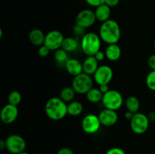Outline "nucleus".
<instances>
[{"mask_svg":"<svg viewBox=\"0 0 155 154\" xmlns=\"http://www.w3.org/2000/svg\"><path fill=\"white\" fill-rule=\"evenodd\" d=\"M96 20L95 11L91 9H83L77 14L76 17V24L87 29L92 27Z\"/></svg>","mask_w":155,"mask_h":154,"instance_id":"11","label":"nucleus"},{"mask_svg":"<svg viewBox=\"0 0 155 154\" xmlns=\"http://www.w3.org/2000/svg\"><path fill=\"white\" fill-rule=\"evenodd\" d=\"M94 57L96 58V60H98V62L102 61V60L106 57L105 53L103 52V51H98V52H97L95 55H94Z\"/></svg>","mask_w":155,"mask_h":154,"instance_id":"32","label":"nucleus"},{"mask_svg":"<svg viewBox=\"0 0 155 154\" xmlns=\"http://www.w3.org/2000/svg\"><path fill=\"white\" fill-rule=\"evenodd\" d=\"M76 91L72 87H64L61 89L59 98L65 103H70L74 101Z\"/></svg>","mask_w":155,"mask_h":154,"instance_id":"23","label":"nucleus"},{"mask_svg":"<svg viewBox=\"0 0 155 154\" xmlns=\"http://www.w3.org/2000/svg\"><path fill=\"white\" fill-rule=\"evenodd\" d=\"M106 58L110 61H117L121 57V48L117 44H110L106 48Z\"/></svg>","mask_w":155,"mask_h":154,"instance_id":"17","label":"nucleus"},{"mask_svg":"<svg viewBox=\"0 0 155 154\" xmlns=\"http://www.w3.org/2000/svg\"><path fill=\"white\" fill-rule=\"evenodd\" d=\"M54 59L58 63H66L68 61V52L65 50H64L62 48H58V50L54 51Z\"/></svg>","mask_w":155,"mask_h":154,"instance_id":"25","label":"nucleus"},{"mask_svg":"<svg viewBox=\"0 0 155 154\" xmlns=\"http://www.w3.org/2000/svg\"><path fill=\"white\" fill-rule=\"evenodd\" d=\"M78 41L73 37L64 38L62 43L61 48L67 52H72L78 48Z\"/></svg>","mask_w":155,"mask_h":154,"instance_id":"22","label":"nucleus"},{"mask_svg":"<svg viewBox=\"0 0 155 154\" xmlns=\"http://www.w3.org/2000/svg\"><path fill=\"white\" fill-rule=\"evenodd\" d=\"M21 100H22V96H21V94L18 91H12L8 96V104L17 106V107L21 104Z\"/></svg>","mask_w":155,"mask_h":154,"instance_id":"24","label":"nucleus"},{"mask_svg":"<svg viewBox=\"0 0 155 154\" xmlns=\"http://www.w3.org/2000/svg\"><path fill=\"white\" fill-rule=\"evenodd\" d=\"M86 99L89 102L92 103V104H98L102 101L103 94L99 90V88H92L86 94Z\"/></svg>","mask_w":155,"mask_h":154,"instance_id":"20","label":"nucleus"},{"mask_svg":"<svg viewBox=\"0 0 155 154\" xmlns=\"http://www.w3.org/2000/svg\"><path fill=\"white\" fill-rule=\"evenodd\" d=\"M98 116L101 125L105 127L113 126L118 121V115L115 110L104 108Z\"/></svg>","mask_w":155,"mask_h":154,"instance_id":"13","label":"nucleus"},{"mask_svg":"<svg viewBox=\"0 0 155 154\" xmlns=\"http://www.w3.org/2000/svg\"><path fill=\"white\" fill-rule=\"evenodd\" d=\"M145 83L151 91H155V70H152L147 75Z\"/></svg>","mask_w":155,"mask_h":154,"instance_id":"26","label":"nucleus"},{"mask_svg":"<svg viewBox=\"0 0 155 154\" xmlns=\"http://www.w3.org/2000/svg\"><path fill=\"white\" fill-rule=\"evenodd\" d=\"M2 30L0 28V39L2 38Z\"/></svg>","mask_w":155,"mask_h":154,"instance_id":"39","label":"nucleus"},{"mask_svg":"<svg viewBox=\"0 0 155 154\" xmlns=\"http://www.w3.org/2000/svg\"><path fill=\"white\" fill-rule=\"evenodd\" d=\"M57 154H74L71 149L68 147H63L58 150Z\"/></svg>","mask_w":155,"mask_h":154,"instance_id":"33","label":"nucleus"},{"mask_svg":"<svg viewBox=\"0 0 155 154\" xmlns=\"http://www.w3.org/2000/svg\"><path fill=\"white\" fill-rule=\"evenodd\" d=\"M18 154H30V153H29V152H26V151H24V152H20V153H18Z\"/></svg>","mask_w":155,"mask_h":154,"instance_id":"40","label":"nucleus"},{"mask_svg":"<svg viewBox=\"0 0 155 154\" xmlns=\"http://www.w3.org/2000/svg\"><path fill=\"white\" fill-rule=\"evenodd\" d=\"M101 103L104 108L117 111L122 107L124 98L118 91L110 89L107 93L103 95Z\"/></svg>","mask_w":155,"mask_h":154,"instance_id":"4","label":"nucleus"},{"mask_svg":"<svg viewBox=\"0 0 155 154\" xmlns=\"http://www.w3.org/2000/svg\"><path fill=\"white\" fill-rule=\"evenodd\" d=\"M18 116V109L17 106L8 104L2 107L0 113V119L4 124L8 125L15 122Z\"/></svg>","mask_w":155,"mask_h":154,"instance_id":"12","label":"nucleus"},{"mask_svg":"<svg viewBox=\"0 0 155 154\" xmlns=\"http://www.w3.org/2000/svg\"><path fill=\"white\" fill-rule=\"evenodd\" d=\"M133 115H134V113H131V112H130L127 110V111L124 113V117H125L126 119H129V120L130 121L131 120L132 118H133Z\"/></svg>","mask_w":155,"mask_h":154,"instance_id":"36","label":"nucleus"},{"mask_svg":"<svg viewBox=\"0 0 155 154\" xmlns=\"http://www.w3.org/2000/svg\"><path fill=\"white\" fill-rule=\"evenodd\" d=\"M45 112L46 116L51 120H61L68 114V105L60 98L54 97L47 101L45 105Z\"/></svg>","mask_w":155,"mask_h":154,"instance_id":"1","label":"nucleus"},{"mask_svg":"<svg viewBox=\"0 0 155 154\" xmlns=\"http://www.w3.org/2000/svg\"><path fill=\"white\" fill-rule=\"evenodd\" d=\"M50 51H51V50H50L49 48H47L45 45H41L39 48V49H38V54H39V55L40 56V57H45L49 54Z\"/></svg>","mask_w":155,"mask_h":154,"instance_id":"28","label":"nucleus"},{"mask_svg":"<svg viewBox=\"0 0 155 154\" xmlns=\"http://www.w3.org/2000/svg\"><path fill=\"white\" fill-rule=\"evenodd\" d=\"M101 39L95 33H86L81 40V48L87 56H94L101 48Z\"/></svg>","mask_w":155,"mask_h":154,"instance_id":"3","label":"nucleus"},{"mask_svg":"<svg viewBox=\"0 0 155 154\" xmlns=\"http://www.w3.org/2000/svg\"><path fill=\"white\" fill-rule=\"evenodd\" d=\"M110 13H111L110 7H109L106 4H103L101 5L98 6V7L96 8L95 11L97 21L102 23L105 22V21H108L110 19Z\"/></svg>","mask_w":155,"mask_h":154,"instance_id":"18","label":"nucleus"},{"mask_svg":"<svg viewBox=\"0 0 155 154\" xmlns=\"http://www.w3.org/2000/svg\"><path fill=\"white\" fill-rule=\"evenodd\" d=\"M6 149V143L5 140H0V150H3V149Z\"/></svg>","mask_w":155,"mask_h":154,"instance_id":"37","label":"nucleus"},{"mask_svg":"<svg viewBox=\"0 0 155 154\" xmlns=\"http://www.w3.org/2000/svg\"><path fill=\"white\" fill-rule=\"evenodd\" d=\"M94 80L98 85H108L114 76V72L111 67L107 65H101L94 74Z\"/></svg>","mask_w":155,"mask_h":154,"instance_id":"10","label":"nucleus"},{"mask_svg":"<svg viewBox=\"0 0 155 154\" xmlns=\"http://www.w3.org/2000/svg\"><path fill=\"white\" fill-rule=\"evenodd\" d=\"M86 3L92 7H98L105 3V0H86Z\"/></svg>","mask_w":155,"mask_h":154,"instance_id":"29","label":"nucleus"},{"mask_svg":"<svg viewBox=\"0 0 155 154\" xmlns=\"http://www.w3.org/2000/svg\"><path fill=\"white\" fill-rule=\"evenodd\" d=\"M6 149L12 154H18L25 151L27 143L23 137L18 134H11L5 139Z\"/></svg>","mask_w":155,"mask_h":154,"instance_id":"7","label":"nucleus"},{"mask_svg":"<svg viewBox=\"0 0 155 154\" xmlns=\"http://www.w3.org/2000/svg\"><path fill=\"white\" fill-rule=\"evenodd\" d=\"M105 154H126L125 151L119 147H113L109 149Z\"/></svg>","mask_w":155,"mask_h":154,"instance_id":"30","label":"nucleus"},{"mask_svg":"<svg viewBox=\"0 0 155 154\" xmlns=\"http://www.w3.org/2000/svg\"><path fill=\"white\" fill-rule=\"evenodd\" d=\"M120 27L116 21L109 19L102 23L99 30V36L105 43L117 44L120 39Z\"/></svg>","mask_w":155,"mask_h":154,"instance_id":"2","label":"nucleus"},{"mask_svg":"<svg viewBox=\"0 0 155 154\" xmlns=\"http://www.w3.org/2000/svg\"><path fill=\"white\" fill-rule=\"evenodd\" d=\"M99 88V90L102 92L103 95L107 93V92L110 90L108 85H99V88Z\"/></svg>","mask_w":155,"mask_h":154,"instance_id":"35","label":"nucleus"},{"mask_svg":"<svg viewBox=\"0 0 155 154\" xmlns=\"http://www.w3.org/2000/svg\"><path fill=\"white\" fill-rule=\"evenodd\" d=\"M83 72L88 75H94L98 68V61L94 56H87L83 63Z\"/></svg>","mask_w":155,"mask_h":154,"instance_id":"15","label":"nucleus"},{"mask_svg":"<svg viewBox=\"0 0 155 154\" xmlns=\"http://www.w3.org/2000/svg\"><path fill=\"white\" fill-rule=\"evenodd\" d=\"M154 49H155V42H154Z\"/></svg>","mask_w":155,"mask_h":154,"instance_id":"41","label":"nucleus"},{"mask_svg":"<svg viewBox=\"0 0 155 154\" xmlns=\"http://www.w3.org/2000/svg\"><path fill=\"white\" fill-rule=\"evenodd\" d=\"M65 68L67 72L74 77L83 72V63L77 59H68V61L65 63Z\"/></svg>","mask_w":155,"mask_h":154,"instance_id":"14","label":"nucleus"},{"mask_svg":"<svg viewBox=\"0 0 155 154\" xmlns=\"http://www.w3.org/2000/svg\"><path fill=\"white\" fill-rule=\"evenodd\" d=\"M83 106L80 102L73 101L68 104V114L71 116H78L83 113Z\"/></svg>","mask_w":155,"mask_h":154,"instance_id":"21","label":"nucleus"},{"mask_svg":"<svg viewBox=\"0 0 155 154\" xmlns=\"http://www.w3.org/2000/svg\"><path fill=\"white\" fill-rule=\"evenodd\" d=\"M73 32H74V34L76 36H83L85 34H86V29L83 28V27L81 26H79L77 24H75L74 25V29H73Z\"/></svg>","mask_w":155,"mask_h":154,"instance_id":"27","label":"nucleus"},{"mask_svg":"<svg viewBox=\"0 0 155 154\" xmlns=\"http://www.w3.org/2000/svg\"><path fill=\"white\" fill-rule=\"evenodd\" d=\"M120 2V0H105V3L107 5H108L109 7H115V6L117 5Z\"/></svg>","mask_w":155,"mask_h":154,"instance_id":"34","label":"nucleus"},{"mask_svg":"<svg viewBox=\"0 0 155 154\" xmlns=\"http://www.w3.org/2000/svg\"><path fill=\"white\" fill-rule=\"evenodd\" d=\"M92 85L93 81L90 75L85 72H82L80 75L74 77L71 87L74 89L76 93L85 95L92 88Z\"/></svg>","mask_w":155,"mask_h":154,"instance_id":"5","label":"nucleus"},{"mask_svg":"<svg viewBox=\"0 0 155 154\" xmlns=\"http://www.w3.org/2000/svg\"><path fill=\"white\" fill-rule=\"evenodd\" d=\"M45 35L40 29H33L29 33V41L35 46L40 47L44 45Z\"/></svg>","mask_w":155,"mask_h":154,"instance_id":"16","label":"nucleus"},{"mask_svg":"<svg viewBox=\"0 0 155 154\" xmlns=\"http://www.w3.org/2000/svg\"><path fill=\"white\" fill-rule=\"evenodd\" d=\"M150 119L148 116L142 113H134L130 120V128L136 134H145L148 129Z\"/></svg>","mask_w":155,"mask_h":154,"instance_id":"6","label":"nucleus"},{"mask_svg":"<svg viewBox=\"0 0 155 154\" xmlns=\"http://www.w3.org/2000/svg\"><path fill=\"white\" fill-rule=\"evenodd\" d=\"M125 106L128 111L133 113H136L139 112L140 108V101L137 97L131 95L126 99Z\"/></svg>","mask_w":155,"mask_h":154,"instance_id":"19","label":"nucleus"},{"mask_svg":"<svg viewBox=\"0 0 155 154\" xmlns=\"http://www.w3.org/2000/svg\"><path fill=\"white\" fill-rule=\"evenodd\" d=\"M148 64L152 70H155V54H151L148 60Z\"/></svg>","mask_w":155,"mask_h":154,"instance_id":"31","label":"nucleus"},{"mask_svg":"<svg viewBox=\"0 0 155 154\" xmlns=\"http://www.w3.org/2000/svg\"><path fill=\"white\" fill-rule=\"evenodd\" d=\"M64 39V37L61 32L58 30H51L45 35L44 45L51 51H56L61 48Z\"/></svg>","mask_w":155,"mask_h":154,"instance_id":"9","label":"nucleus"},{"mask_svg":"<svg viewBox=\"0 0 155 154\" xmlns=\"http://www.w3.org/2000/svg\"><path fill=\"white\" fill-rule=\"evenodd\" d=\"M101 124L98 116L95 114H88L83 119L81 122V127L85 133L89 134H93L99 130Z\"/></svg>","mask_w":155,"mask_h":154,"instance_id":"8","label":"nucleus"},{"mask_svg":"<svg viewBox=\"0 0 155 154\" xmlns=\"http://www.w3.org/2000/svg\"><path fill=\"white\" fill-rule=\"evenodd\" d=\"M148 118H149L150 120L151 121H155V112H151L149 114V116H148Z\"/></svg>","mask_w":155,"mask_h":154,"instance_id":"38","label":"nucleus"}]
</instances>
